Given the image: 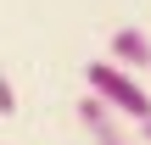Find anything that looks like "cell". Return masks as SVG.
<instances>
[{
	"instance_id": "obj_1",
	"label": "cell",
	"mask_w": 151,
	"mask_h": 145,
	"mask_svg": "<svg viewBox=\"0 0 151 145\" xmlns=\"http://www.w3.org/2000/svg\"><path fill=\"white\" fill-rule=\"evenodd\" d=\"M84 84H90V95H95L112 117L151 123V89H146V84H134L129 67H118V61H90V67H84Z\"/></svg>"
},
{
	"instance_id": "obj_2",
	"label": "cell",
	"mask_w": 151,
	"mask_h": 145,
	"mask_svg": "<svg viewBox=\"0 0 151 145\" xmlns=\"http://www.w3.org/2000/svg\"><path fill=\"white\" fill-rule=\"evenodd\" d=\"M78 123L90 129V140H95V145H134L129 134H123V117H112L95 95H84V101H78Z\"/></svg>"
},
{
	"instance_id": "obj_3",
	"label": "cell",
	"mask_w": 151,
	"mask_h": 145,
	"mask_svg": "<svg viewBox=\"0 0 151 145\" xmlns=\"http://www.w3.org/2000/svg\"><path fill=\"white\" fill-rule=\"evenodd\" d=\"M106 61H118V67H129V73H134V67H151V39L140 34V28H118Z\"/></svg>"
},
{
	"instance_id": "obj_4",
	"label": "cell",
	"mask_w": 151,
	"mask_h": 145,
	"mask_svg": "<svg viewBox=\"0 0 151 145\" xmlns=\"http://www.w3.org/2000/svg\"><path fill=\"white\" fill-rule=\"evenodd\" d=\"M0 112H17V89H11L6 73H0Z\"/></svg>"
},
{
	"instance_id": "obj_5",
	"label": "cell",
	"mask_w": 151,
	"mask_h": 145,
	"mask_svg": "<svg viewBox=\"0 0 151 145\" xmlns=\"http://www.w3.org/2000/svg\"><path fill=\"white\" fill-rule=\"evenodd\" d=\"M140 140H146V145H151V123H146V129H140Z\"/></svg>"
}]
</instances>
